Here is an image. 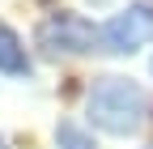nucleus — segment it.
Instances as JSON below:
<instances>
[{"label": "nucleus", "instance_id": "20e7f679", "mask_svg": "<svg viewBox=\"0 0 153 149\" xmlns=\"http://www.w3.org/2000/svg\"><path fill=\"white\" fill-rule=\"evenodd\" d=\"M0 72H9V77H30V60H26V47L22 39L0 26Z\"/></svg>", "mask_w": 153, "mask_h": 149}, {"label": "nucleus", "instance_id": "39448f33", "mask_svg": "<svg viewBox=\"0 0 153 149\" xmlns=\"http://www.w3.org/2000/svg\"><path fill=\"white\" fill-rule=\"evenodd\" d=\"M55 145H60V149H94V136L89 132H81V128H76V124H60V128H55Z\"/></svg>", "mask_w": 153, "mask_h": 149}, {"label": "nucleus", "instance_id": "f257e3e1", "mask_svg": "<svg viewBox=\"0 0 153 149\" xmlns=\"http://www.w3.org/2000/svg\"><path fill=\"white\" fill-rule=\"evenodd\" d=\"M149 111V98L136 81L128 77H102L98 85L89 89V119L111 136H128L136 132L140 119Z\"/></svg>", "mask_w": 153, "mask_h": 149}, {"label": "nucleus", "instance_id": "423d86ee", "mask_svg": "<svg viewBox=\"0 0 153 149\" xmlns=\"http://www.w3.org/2000/svg\"><path fill=\"white\" fill-rule=\"evenodd\" d=\"M0 149H9V145H4V136H0Z\"/></svg>", "mask_w": 153, "mask_h": 149}, {"label": "nucleus", "instance_id": "7ed1b4c3", "mask_svg": "<svg viewBox=\"0 0 153 149\" xmlns=\"http://www.w3.org/2000/svg\"><path fill=\"white\" fill-rule=\"evenodd\" d=\"M149 39H153V9L149 4H132L128 13H115L111 22L98 30L102 51H115V55H132Z\"/></svg>", "mask_w": 153, "mask_h": 149}, {"label": "nucleus", "instance_id": "f03ea898", "mask_svg": "<svg viewBox=\"0 0 153 149\" xmlns=\"http://www.w3.org/2000/svg\"><path fill=\"white\" fill-rule=\"evenodd\" d=\"M38 51L55 60V55H89V51H102L98 43V30H94L85 17L76 13H51L43 26H38Z\"/></svg>", "mask_w": 153, "mask_h": 149}]
</instances>
